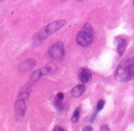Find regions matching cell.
<instances>
[{"mask_svg":"<svg viewBox=\"0 0 134 131\" xmlns=\"http://www.w3.org/2000/svg\"><path fill=\"white\" fill-rule=\"evenodd\" d=\"M116 77L120 81H128L134 77V60L128 58L124 60L118 67L116 71Z\"/></svg>","mask_w":134,"mask_h":131,"instance_id":"obj_1","label":"cell"},{"mask_svg":"<svg viewBox=\"0 0 134 131\" xmlns=\"http://www.w3.org/2000/svg\"><path fill=\"white\" fill-rule=\"evenodd\" d=\"M30 89H31V83L24 86L18 94V98H17V101L15 103V117L18 121H21L25 117V103H26L27 98L30 96V91H31Z\"/></svg>","mask_w":134,"mask_h":131,"instance_id":"obj_2","label":"cell"},{"mask_svg":"<svg viewBox=\"0 0 134 131\" xmlns=\"http://www.w3.org/2000/svg\"><path fill=\"white\" fill-rule=\"evenodd\" d=\"M65 24L64 20H56V21H53L51 23L47 26H45L44 29H42L39 33L37 34L34 38V41L36 43H42L45 39H47L49 36H51L52 34H54L55 32H57L58 30H60Z\"/></svg>","mask_w":134,"mask_h":131,"instance_id":"obj_3","label":"cell"},{"mask_svg":"<svg viewBox=\"0 0 134 131\" xmlns=\"http://www.w3.org/2000/svg\"><path fill=\"white\" fill-rule=\"evenodd\" d=\"M92 38H93V31H92V26L88 24H86L83 26V29L77 34L76 42L78 45L82 47H86L92 44Z\"/></svg>","mask_w":134,"mask_h":131,"instance_id":"obj_4","label":"cell"},{"mask_svg":"<svg viewBox=\"0 0 134 131\" xmlns=\"http://www.w3.org/2000/svg\"><path fill=\"white\" fill-rule=\"evenodd\" d=\"M64 47H63V44L62 43H57L55 45H53L49 50V57L51 59H55V60H58L64 56Z\"/></svg>","mask_w":134,"mask_h":131,"instance_id":"obj_5","label":"cell"},{"mask_svg":"<svg viewBox=\"0 0 134 131\" xmlns=\"http://www.w3.org/2000/svg\"><path fill=\"white\" fill-rule=\"evenodd\" d=\"M79 79H80V81H82L83 83L90 81L92 79V73L90 72V70H87L85 68L81 69L79 71Z\"/></svg>","mask_w":134,"mask_h":131,"instance_id":"obj_6","label":"cell"},{"mask_svg":"<svg viewBox=\"0 0 134 131\" xmlns=\"http://www.w3.org/2000/svg\"><path fill=\"white\" fill-rule=\"evenodd\" d=\"M84 90H85V88H84L83 84H78L75 88H73V90H71V94L74 98H78L83 94Z\"/></svg>","mask_w":134,"mask_h":131,"instance_id":"obj_7","label":"cell"},{"mask_svg":"<svg viewBox=\"0 0 134 131\" xmlns=\"http://www.w3.org/2000/svg\"><path fill=\"white\" fill-rule=\"evenodd\" d=\"M116 41H117V43H118V53H119L120 55H122V54L124 53L125 48H126L125 39H122L121 37H118L117 39H116Z\"/></svg>","mask_w":134,"mask_h":131,"instance_id":"obj_8","label":"cell"},{"mask_svg":"<svg viewBox=\"0 0 134 131\" xmlns=\"http://www.w3.org/2000/svg\"><path fill=\"white\" fill-rule=\"evenodd\" d=\"M35 64V61L32 59H29V60H25V62H23L20 65H19V70L21 71H26L29 69H31Z\"/></svg>","mask_w":134,"mask_h":131,"instance_id":"obj_9","label":"cell"},{"mask_svg":"<svg viewBox=\"0 0 134 131\" xmlns=\"http://www.w3.org/2000/svg\"><path fill=\"white\" fill-rule=\"evenodd\" d=\"M79 113H80V108L78 107V108H76L75 111L73 112L72 118H71L72 122H77V121H78V119H79Z\"/></svg>","mask_w":134,"mask_h":131,"instance_id":"obj_10","label":"cell"},{"mask_svg":"<svg viewBox=\"0 0 134 131\" xmlns=\"http://www.w3.org/2000/svg\"><path fill=\"white\" fill-rule=\"evenodd\" d=\"M105 106V101L104 100H100L99 102H98V105H97V110L98 111H100Z\"/></svg>","mask_w":134,"mask_h":131,"instance_id":"obj_11","label":"cell"},{"mask_svg":"<svg viewBox=\"0 0 134 131\" xmlns=\"http://www.w3.org/2000/svg\"><path fill=\"white\" fill-rule=\"evenodd\" d=\"M55 107H56V109H58V110H62L63 109V105L61 104V101H59V100H57L56 102H55Z\"/></svg>","mask_w":134,"mask_h":131,"instance_id":"obj_12","label":"cell"},{"mask_svg":"<svg viewBox=\"0 0 134 131\" xmlns=\"http://www.w3.org/2000/svg\"><path fill=\"white\" fill-rule=\"evenodd\" d=\"M63 98H64V96H63V94H62V92H59V94H57V96H56V99L59 100V101H62Z\"/></svg>","mask_w":134,"mask_h":131,"instance_id":"obj_13","label":"cell"},{"mask_svg":"<svg viewBox=\"0 0 134 131\" xmlns=\"http://www.w3.org/2000/svg\"><path fill=\"white\" fill-rule=\"evenodd\" d=\"M53 131H66L65 129H63L62 127H60V126H56L54 129H53Z\"/></svg>","mask_w":134,"mask_h":131,"instance_id":"obj_14","label":"cell"},{"mask_svg":"<svg viewBox=\"0 0 134 131\" xmlns=\"http://www.w3.org/2000/svg\"><path fill=\"white\" fill-rule=\"evenodd\" d=\"M100 131H109V127L107 125H104V126H102Z\"/></svg>","mask_w":134,"mask_h":131,"instance_id":"obj_15","label":"cell"},{"mask_svg":"<svg viewBox=\"0 0 134 131\" xmlns=\"http://www.w3.org/2000/svg\"><path fill=\"white\" fill-rule=\"evenodd\" d=\"M82 131H92V128L91 126H85V127H83Z\"/></svg>","mask_w":134,"mask_h":131,"instance_id":"obj_16","label":"cell"},{"mask_svg":"<svg viewBox=\"0 0 134 131\" xmlns=\"http://www.w3.org/2000/svg\"><path fill=\"white\" fill-rule=\"evenodd\" d=\"M133 4H134V2H133Z\"/></svg>","mask_w":134,"mask_h":131,"instance_id":"obj_17","label":"cell"}]
</instances>
